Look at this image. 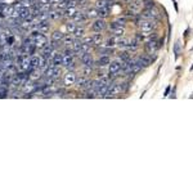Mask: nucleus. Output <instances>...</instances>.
Here are the masks:
<instances>
[{
  "label": "nucleus",
  "instance_id": "21",
  "mask_svg": "<svg viewBox=\"0 0 193 193\" xmlns=\"http://www.w3.org/2000/svg\"><path fill=\"white\" fill-rule=\"evenodd\" d=\"M63 37H65V35L60 31H54L53 34H52V40H54V41H62Z\"/></svg>",
  "mask_w": 193,
  "mask_h": 193
},
{
  "label": "nucleus",
  "instance_id": "42",
  "mask_svg": "<svg viewBox=\"0 0 193 193\" xmlns=\"http://www.w3.org/2000/svg\"><path fill=\"white\" fill-rule=\"evenodd\" d=\"M40 4H50V0H39Z\"/></svg>",
  "mask_w": 193,
  "mask_h": 193
},
{
  "label": "nucleus",
  "instance_id": "10",
  "mask_svg": "<svg viewBox=\"0 0 193 193\" xmlns=\"http://www.w3.org/2000/svg\"><path fill=\"white\" fill-rule=\"evenodd\" d=\"M52 65L50 67H59L60 65H63V54H59V53H56L54 57L52 58Z\"/></svg>",
  "mask_w": 193,
  "mask_h": 193
},
{
  "label": "nucleus",
  "instance_id": "19",
  "mask_svg": "<svg viewBox=\"0 0 193 193\" xmlns=\"http://www.w3.org/2000/svg\"><path fill=\"white\" fill-rule=\"evenodd\" d=\"M117 45L120 46L121 49L126 50V48H128V45H129V40H128V39H125V37L121 36V37H120V40H118V43H117Z\"/></svg>",
  "mask_w": 193,
  "mask_h": 193
},
{
  "label": "nucleus",
  "instance_id": "3",
  "mask_svg": "<svg viewBox=\"0 0 193 193\" xmlns=\"http://www.w3.org/2000/svg\"><path fill=\"white\" fill-rule=\"evenodd\" d=\"M108 71H109V77H116L121 72V62L120 59L117 60H111L108 65Z\"/></svg>",
  "mask_w": 193,
  "mask_h": 193
},
{
  "label": "nucleus",
  "instance_id": "31",
  "mask_svg": "<svg viewBox=\"0 0 193 193\" xmlns=\"http://www.w3.org/2000/svg\"><path fill=\"white\" fill-rule=\"evenodd\" d=\"M30 66H31V68L39 67V57H35V56L30 57Z\"/></svg>",
  "mask_w": 193,
  "mask_h": 193
},
{
  "label": "nucleus",
  "instance_id": "46",
  "mask_svg": "<svg viewBox=\"0 0 193 193\" xmlns=\"http://www.w3.org/2000/svg\"><path fill=\"white\" fill-rule=\"evenodd\" d=\"M169 92H170V86L166 89V92H165V95H167V94H169Z\"/></svg>",
  "mask_w": 193,
  "mask_h": 193
},
{
  "label": "nucleus",
  "instance_id": "43",
  "mask_svg": "<svg viewBox=\"0 0 193 193\" xmlns=\"http://www.w3.org/2000/svg\"><path fill=\"white\" fill-rule=\"evenodd\" d=\"M59 1H60V0H50V5L52 4H58Z\"/></svg>",
  "mask_w": 193,
  "mask_h": 193
},
{
  "label": "nucleus",
  "instance_id": "26",
  "mask_svg": "<svg viewBox=\"0 0 193 193\" xmlns=\"http://www.w3.org/2000/svg\"><path fill=\"white\" fill-rule=\"evenodd\" d=\"M76 23L75 22H67L66 23V30H67V32L68 34H73V31L76 30Z\"/></svg>",
  "mask_w": 193,
  "mask_h": 193
},
{
  "label": "nucleus",
  "instance_id": "36",
  "mask_svg": "<svg viewBox=\"0 0 193 193\" xmlns=\"http://www.w3.org/2000/svg\"><path fill=\"white\" fill-rule=\"evenodd\" d=\"M90 46H92V45H89V44H86V43H82L81 52H82V53H89V52H90Z\"/></svg>",
  "mask_w": 193,
  "mask_h": 193
},
{
  "label": "nucleus",
  "instance_id": "5",
  "mask_svg": "<svg viewBox=\"0 0 193 193\" xmlns=\"http://www.w3.org/2000/svg\"><path fill=\"white\" fill-rule=\"evenodd\" d=\"M158 44H157L156 39H150L145 44V50H147V54H156V52L158 50Z\"/></svg>",
  "mask_w": 193,
  "mask_h": 193
},
{
  "label": "nucleus",
  "instance_id": "35",
  "mask_svg": "<svg viewBox=\"0 0 193 193\" xmlns=\"http://www.w3.org/2000/svg\"><path fill=\"white\" fill-rule=\"evenodd\" d=\"M143 5H144V8H154L156 7L153 0H144V1H143Z\"/></svg>",
  "mask_w": 193,
  "mask_h": 193
},
{
  "label": "nucleus",
  "instance_id": "14",
  "mask_svg": "<svg viewBox=\"0 0 193 193\" xmlns=\"http://www.w3.org/2000/svg\"><path fill=\"white\" fill-rule=\"evenodd\" d=\"M129 5H130V9H133V10H135V12L138 13L140 9H142L143 0H131V3Z\"/></svg>",
  "mask_w": 193,
  "mask_h": 193
},
{
  "label": "nucleus",
  "instance_id": "1",
  "mask_svg": "<svg viewBox=\"0 0 193 193\" xmlns=\"http://www.w3.org/2000/svg\"><path fill=\"white\" fill-rule=\"evenodd\" d=\"M142 32H152L157 27V21H152V19H142L140 23L138 24Z\"/></svg>",
  "mask_w": 193,
  "mask_h": 193
},
{
  "label": "nucleus",
  "instance_id": "39",
  "mask_svg": "<svg viewBox=\"0 0 193 193\" xmlns=\"http://www.w3.org/2000/svg\"><path fill=\"white\" fill-rule=\"evenodd\" d=\"M135 39H137L138 41H140L142 43L143 40H144V36H143V32L140 31V32H137V35H135Z\"/></svg>",
  "mask_w": 193,
  "mask_h": 193
},
{
  "label": "nucleus",
  "instance_id": "27",
  "mask_svg": "<svg viewBox=\"0 0 193 193\" xmlns=\"http://www.w3.org/2000/svg\"><path fill=\"white\" fill-rule=\"evenodd\" d=\"M73 62V56L72 54H63V66H67Z\"/></svg>",
  "mask_w": 193,
  "mask_h": 193
},
{
  "label": "nucleus",
  "instance_id": "44",
  "mask_svg": "<svg viewBox=\"0 0 193 193\" xmlns=\"http://www.w3.org/2000/svg\"><path fill=\"white\" fill-rule=\"evenodd\" d=\"M170 96H171V98H175V88H174V90H173V92H171V95H170Z\"/></svg>",
  "mask_w": 193,
  "mask_h": 193
},
{
  "label": "nucleus",
  "instance_id": "24",
  "mask_svg": "<svg viewBox=\"0 0 193 193\" xmlns=\"http://www.w3.org/2000/svg\"><path fill=\"white\" fill-rule=\"evenodd\" d=\"M108 5V0H96L95 1V8L98 9H102V8H107Z\"/></svg>",
  "mask_w": 193,
  "mask_h": 193
},
{
  "label": "nucleus",
  "instance_id": "45",
  "mask_svg": "<svg viewBox=\"0 0 193 193\" xmlns=\"http://www.w3.org/2000/svg\"><path fill=\"white\" fill-rule=\"evenodd\" d=\"M122 3H125V4H130L131 3V0H121Z\"/></svg>",
  "mask_w": 193,
  "mask_h": 193
},
{
  "label": "nucleus",
  "instance_id": "29",
  "mask_svg": "<svg viewBox=\"0 0 193 193\" xmlns=\"http://www.w3.org/2000/svg\"><path fill=\"white\" fill-rule=\"evenodd\" d=\"M84 29L82 27H80V26H77L76 27V30L73 31V36H75V39H80V37H82L84 36Z\"/></svg>",
  "mask_w": 193,
  "mask_h": 193
},
{
  "label": "nucleus",
  "instance_id": "28",
  "mask_svg": "<svg viewBox=\"0 0 193 193\" xmlns=\"http://www.w3.org/2000/svg\"><path fill=\"white\" fill-rule=\"evenodd\" d=\"M81 45H82V41H80V40H75L73 41V44H72V49H73V52L77 54L79 52H81Z\"/></svg>",
  "mask_w": 193,
  "mask_h": 193
},
{
  "label": "nucleus",
  "instance_id": "34",
  "mask_svg": "<svg viewBox=\"0 0 193 193\" xmlns=\"http://www.w3.org/2000/svg\"><path fill=\"white\" fill-rule=\"evenodd\" d=\"M120 88H121V93H126L129 90V88H130V85H129L128 81H124L120 84Z\"/></svg>",
  "mask_w": 193,
  "mask_h": 193
},
{
  "label": "nucleus",
  "instance_id": "18",
  "mask_svg": "<svg viewBox=\"0 0 193 193\" xmlns=\"http://www.w3.org/2000/svg\"><path fill=\"white\" fill-rule=\"evenodd\" d=\"M88 17L89 18H99V9L98 8H90L88 10Z\"/></svg>",
  "mask_w": 193,
  "mask_h": 193
},
{
  "label": "nucleus",
  "instance_id": "33",
  "mask_svg": "<svg viewBox=\"0 0 193 193\" xmlns=\"http://www.w3.org/2000/svg\"><path fill=\"white\" fill-rule=\"evenodd\" d=\"M111 32L115 35V36H124V34H125V30H124V27H118V29L112 30Z\"/></svg>",
  "mask_w": 193,
  "mask_h": 193
},
{
  "label": "nucleus",
  "instance_id": "16",
  "mask_svg": "<svg viewBox=\"0 0 193 193\" xmlns=\"http://www.w3.org/2000/svg\"><path fill=\"white\" fill-rule=\"evenodd\" d=\"M36 89V86H35L34 84H32L31 81H26L23 84V92L24 93H30V94H31L32 92H34V90Z\"/></svg>",
  "mask_w": 193,
  "mask_h": 193
},
{
  "label": "nucleus",
  "instance_id": "12",
  "mask_svg": "<svg viewBox=\"0 0 193 193\" xmlns=\"http://www.w3.org/2000/svg\"><path fill=\"white\" fill-rule=\"evenodd\" d=\"M139 45H140V41H138L135 37H133L131 40H129V45L126 48V50L129 52H137L139 49Z\"/></svg>",
  "mask_w": 193,
  "mask_h": 193
},
{
  "label": "nucleus",
  "instance_id": "4",
  "mask_svg": "<svg viewBox=\"0 0 193 193\" xmlns=\"http://www.w3.org/2000/svg\"><path fill=\"white\" fill-rule=\"evenodd\" d=\"M92 29L95 32H102L107 29V22L104 21V18H96L95 22L92 24Z\"/></svg>",
  "mask_w": 193,
  "mask_h": 193
},
{
  "label": "nucleus",
  "instance_id": "6",
  "mask_svg": "<svg viewBox=\"0 0 193 193\" xmlns=\"http://www.w3.org/2000/svg\"><path fill=\"white\" fill-rule=\"evenodd\" d=\"M80 60H81V63L84 66H88V67H93L94 66V59H93V57H92V54H90V52L89 53H84L81 57H80Z\"/></svg>",
  "mask_w": 193,
  "mask_h": 193
},
{
  "label": "nucleus",
  "instance_id": "25",
  "mask_svg": "<svg viewBox=\"0 0 193 193\" xmlns=\"http://www.w3.org/2000/svg\"><path fill=\"white\" fill-rule=\"evenodd\" d=\"M118 58H120L121 60H124V62H128V60H130L131 59V56H130V53L129 52H121L120 54H118Z\"/></svg>",
  "mask_w": 193,
  "mask_h": 193
},
{
  "label": "nucleus",
  "instance_id": "2",
  "mask_svg": "<svg viewBox=\"0 0 193 193\" xmlns=\"http://www.w3.org/2000/svg\"><path fill=\"white\" fill-rule=\"evenodd\" d=\"M140 16L143 19H152V21H160V18H161L158 10H156L154 8H144Z\"/></svg>",
  "mask_w": 193,
  "mask_h": 193
},
{
  "label": "nucleus",
  "instance_id": "23",
  "mask_svg": "<svg viewBox=\"0 0 193 193\" xmlns=\"http://www.w3.org/2000/svg\"><path fill=\"white\" fill-rule=\"evenodd\" d=\"M49 17L50 19H59L60 17H63V12L62 10H54V12L49 13Z\"/></svg>",
  "mask_w": 193,
  "mask_h": 193
},
{
  "label": "nucleus",
  "instance_id": "15",
  "mask_svg": "<svg viewBox=\"0 0 193 193\" xmlns=\"http://www.w3.org/2000/svg\"><path fill=\"white\" fill-rule=\"evenodd\" d=\"M54 52H56L54 46L52 45V44H48L46 46H44V48H43V56H45V57L50 58V57H52V54H53Z\"/></svg>",
  "mask_w": 193,
  "mask_h": 193
},
{
  "label": "nucleus",
  "instance_id": "32",
  "mask_svg": "<svg viewBox=\"0 0 193 193\" xmlns=\"http://www.w3.org/2000/svg\"><path fill=\"white\" fill-rule=\"evenodd\" d=\"M73 41H75V39H73L72 36H70V35H67V36L63 37V44H65L66 46H70L73 44Z\"/></svg>",
  "mask_w": 193,
  "mask_h": 193
},
{
  "label": "nucleus",
  "instance_id": "20",
  "mask_svg": "<svg viewBox=\"0 0 193 193\" xmlns=\"http://www.w3.org/2000/svg\"><path fill=\"white\" fill-rule=\"evenodd\" d=\"M180 50H181V44H180V40H178L175 44H174V56H175V58L179 57Z\"/></svg>",
  "mask_w": 193,
  "mask_h": 193
},
{
  "label": "nucleus",
  "instance_id": "41",
  "mask_svg": "<svg viewBox=\"0 0 193 193\" xmlns=\"http://www.w3.org/2000/svg\"><path fill=\"white\" fill-rule=\"evenodd\" d=\"M66 68H67L68 71H70V70H71V71L75 70V63L72 62V63H70V65H67V66H66Z\"/></svg>",
  "mask_w": 193,
  "mask_h": 193
},
{
  "label": "nucleus",
  "instance_id": "22",
  "mask_svg": "<svg viewBox=\"0 0 193 193\" xmlns=\"http://www.w3.org/2000/svg\"><path fill=\"white\" fill-rule=\"evenodd\" d=\"M92 37H93V41H94V44H95L96 46L102 43V39H103V36H102L101 32H95V34H93Z\"/></svg>",
  "mask_w": 193,
  "mask_h": 193
},
{
  "label": "nucleus",
  "instance_id": "7",
  "mask_svg": "<svg viewBox=\"0 0 193 193\" xmlns=\"http://www.w3.org/2000/svg\"><path fill=\"white\" fill-rule=\"evenodd\" d=\"M60 71L59 67H48L45 70V77L46 79H56V77L59 76Z\"/></svg>",
  "mask_w": 193,
  "mask_h": 193
},
{
  "label": "nucleus",
  "instance_id": "11",
  "mask_svg": "<svg viewBox=\"0 0 193 193\" xmlns=\"http://www.w3.org/2000/svg\"><path fill=\"white\" fill-rule=\"evenodd\" d=\"M95 63L99 67H107V66L111 63V57L109 56H99L98 60H96Z\"/></svg>",
  "mask_w": 193,
  "mask_h": 193
},
{
  "label": "nucleus",
  "instance_id": "17",
  "mask_svg": "<svg viewBox=\"0 0 193 193\" xmlns=\"http://www.w3.org/2000/svg\"><path fill=\"white\" fill-rule=\"evenodd\" d=\"M73 18H75V22H80V23H81V22H85V21H86V19L89 18V17H88V13L85 14V13H82V12H77L76 16H75Z\"/></svg>",
  "mask_w": 193,
  "mask_h": 193
},
{
  "label": "nucleus",
  "instance_id": "30",
  "mask_svg": "<svg viewBox=\"0 0 193 193\" xmlns=\"http://www.w3.org/2000/svg\"><path fill=\"white\" fill-rule=\"evenodd\" d=\"M109 16V7L99 9V18H107Z\"/></svg>",
  "mask_w": 193,
  "mask_h": 193
},
{
  "label": "nucleus",
  "instance_id": "9",
  "mask_svg": "<svg viewBox=\"0 0 193 193\" xmlns=\"http://www.w3.org/2000/svg\"><path fill=\"white\" fill-rule=\"evenodd\" d=\"M34 44L36 45V48H40V49H43L44 46H46L48 45V39H46L45 35H43V34H40L39 36L34 40Z\"/></svg>",
  "mask_w": 193,
  "mask_h": 193
},
{
  "label": "nucleus",
  "instance_id": "8",
  "mask_svg": "<svg viewBox=\"0 0 193 193\" xmlns=\"http://www.w3.org/2000/svg\"><path fill=\"white\" fill-rule=\"evenodd\" d=\"M65 85L66 86H72L73 84L76 82V75H75V72H72V71H68L67 73L65 75Z\"/></svg>",
  "mask_w": 193,
  "mask_h": 193
},
{
  "label": "nucleus",
  "instance_id": "38",
  "mask_svg": "<svg viewBox=\"0 0 193 193\" xmlns=\"http://www.w3.org/2000/svg\"><path fill=\"white\" fill-rule=\"evenodd\" d=\"M84 76H89V75H92V67H88V66H84Z\"/></svg>",
  "mask_w": 193,
  "mask_h": 193
},
{
  "label": "nucleus",
  "instance_id": "37",
  "mask_svg": "<svg viewBox=\"0 0 193 193\" xmlns=\"http://www.w3.org/2000/svg\"><path fill=\"white\" fill-rule=\"evenodd\" d=\"M115 21L117 22L121 27H125V24H126V18L125 17H118L117 19H115Z\"/></svg>",
  "mask_w": 193,
  "mask_h": 193
},
{
  "label": "nucleus",
  "instance_id": "13",
  "mask_svg": "<svg viewBox=\"0 0 193 193\" xmlns=\"http://www.w3.org/2000/svg\"><path fill=\"white\" fill-rule=\"evenodd\" d=\"M76 13H77V10H76L75 7H67L65 10H63V16L67 17V18H73L76 16Z\"/></svg>",
  "mask_w": 193,
  "mask_h": 193
},
{
  "label": "nucleus",
  "instance_id": "40",
  "mask_svg": "<svg viewBox=\"0 0 193 193\" xmlns=\"http://www.w3.org/2000/svg\"><path fill=\"white\" fill-rule=\"evenodd\" d=\"M82 43H86V44H89V45H93L94 41H93V37L90 36V37H85L84 40H82Z\"/></svg>",
  "mask_w": 193,
  "mask_h": 193
}]
</instances>
